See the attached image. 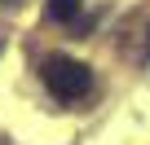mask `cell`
Masks as SVG:
<instances>
[{"instance_id":"7a4b0ae2","label":"cell","mask_w":150,"mask_h":145,"mask_svg":"<svg viewBox=\"0 0 150 145\" xmlns=\"http://www.w3.org/2000/svg\"><path fill=\"white\" fill-rule=\"evenodd\" d=\"M44 13H49L53 22H71L75 13H80V0H49V5H44Z\"/></svg>"},{"instance_id":"6da1fadb","label":"cell","mask_w":150,"mask_h":145,"mask_svg":"<svg viewBox=\"0 0 150 145\" xmlns=\"http://www.w3.org/2000/svg\"><path fill=\"white\" fill-rule=\"evenodd\" d=\"M40 79H44V88L57 97V101H80L88 88H93V70L84 66V62H75V57H49L44 66H40Z\"/></svg>"}]
</instances>
